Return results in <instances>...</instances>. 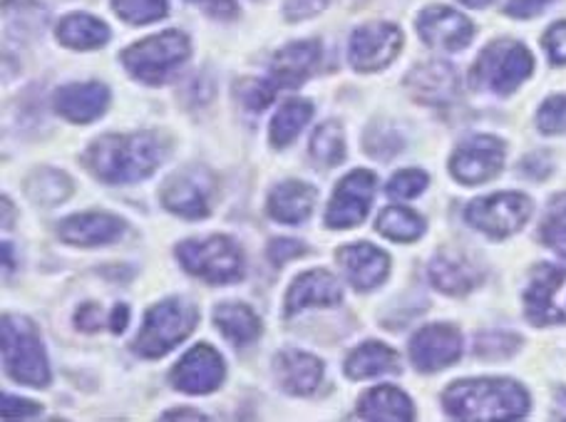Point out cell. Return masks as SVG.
<instances>
[{
  "label": "cell",
  "instance_id": "30bf717a",
  "mask_svg": "<svg viewBox=\"0 0 566 422\" xmlns=\"http://www.w3.org/2000/svg\"><path fill=\"white\" fill-rule=\"evenodd\" d=\"M373 197H376V175L368 169H356L338 182L326 211V224L331 229L358 226L368 217Z\"/></svg>",
  "mask_w": 566,
  "mask_h": 422
},
{
  "label": "cell",
  "instance_id": "5bb4252c",
  "mask_svg": "<svg viewBox=\"0 0 566 422\" xmlns=\"http://www.w3.org/2000/svg\"><path fill=\"white\" fill-rule=\"evenodd\" d=\"M161 204L185 219H201L209 214L211 179L205 169H185L169 179L161 189Z\"/></svg>",
  "mask_w": 566,
  "mask_h": 422
},
{
  "label": "cell",
  "instance_id": "bcb514c9",
  "mask_svg": "<svg viewBox=\"0 0 566 422\" xmlns=\"http://www.w3.org/2000/svg\"><path fill=\"white\" fill-rule=\"evenodd\" d=\"M326 6V0H289L286 3V18L289 20H303L316 13Z\"/></svg>",
  "mask_w": 566,
  "mask_h": 422
},
{
  "label": "cell",
  "instance_id": "3957f363",
  "mask_svg": "<svg viewBox=\"0 0 566 422\" xmlns=\"http://www.w3.org/2000/svg\"><path fill=\"white\" fill-rule=\"evenodd\" d=\"M3 363L15 383L30 388H45L50 383L43 344H40L35 326L23 316L3 318Z\"/></svg>",
  "mask_w": 566,
  "mask_h": 422
},
{
  "label": "cell",
  "instance_id": "8d00e7d4",
  "mask_svg": "<svg viewBox=\"0 0 566 422\" xmlns=\"http://www.w3.org/2000/svg\"><path fill=\"white\" fill-rule=\"evenodd\" d=\"M520 340L510 334H484L478 338V346H474V354L484 360H500L510 358L514 350H517Z\"/></svg>",
  "mask_w": 566,
  "mask_h": 422
},
{
  "label": "cell",
  "instance_id": "1f68e13d",
  "mask_svg": "<svg viewBox=\"0 0 566 422\" xmlns=\"http://www.w3.org/2000/svg\"><path fill=\"white\" fill-rule=\"evenodd\" d=\"M378 231L382 236L408 244V241H416L422 236L424 221L416 211H410L406 207H388L378 217Z\"/></svg>",
  "mask_w": 566,
  "mask_h": 422
},
{
  "label": "cell",
  "instance_id": "c3c4849f",
  "mask_svg": "<svg viewBox=\"0 0 566 422\" xmlns=\"http://www.w3.org/2000/svg\"><path fill=\"white\" fill-rule=\"evenodd\" d=\"M165 418H191V420H197V418H205V415H201V413H189V410H171V413H167Z\"/></svg>",
  "mask_w": 566,
  "mask_h": 422
},
{
  "label": "cell",
  "instance_id": "b9f144b4",
  "mask_svg": "<svg viewBox=\"0 0 566 422\" xmlns=\"http://www.w3.org/2000/svg\"><path fill=\"white\" fill-rule=\"evenodd\" d=\"M40 413V405L30 403V400L23 398H13V395H3V405H0V415L6 420H25V418H35Z\"/></svg>",
  "mask_w": 566,
  "mask_h": 422
},
{
  "label": "cell",
  "instance_id": "83f0119b",
  "mask_svg": "<svg viewBox=\"0 0 566 422\" xmlns=\"http://www.w3.org/2000/svg\"><path fill=\"white\" fill-rule=\"evenodd\" d=\"M55 35L65 48L95 50V48H103L107 43L109 30L103 20H97L93 15L70 13L60 20Z\"/></svg>",
  "mask_w": 566,
  "mask_h": 422
},
{
  "label": "cell",
  "instance_id": "5b68a950",
  "mask_svg": "<svg viewBox=\"0 0 566 422\" xmlns=\"http://www.w3.org/2000/svg\"><path fill=\"white\" fill-rule=\"evenodd\" d=\"M177 259L191 276H199L207 284H234L244 276V256L229 236L181 241Z\"/></svg>",
  "mask_w": 566,
  "mask_h": 422
},
{
  "label": "cell",
  "instance_id": "cb8c5ba5",
  "mask_svg": "<svg viewBox=\"0 0 566 422\" xmlns=\"http://www.w3.org/2000/svg\"><path fill=\"white\" fill-rule=\"evenodd\" d=\"M480 268L460 254L440 251L430 266V281L434 288L450 296H462L480 284Z\"/></svg>",
  "mask_w": 566,
  "mask_h": 422
},
{
  "label": "cell",
  "instance_id": "2e32d148",
  "mask_svg": "<svg viewBox=\"0 0 566 422\" xmlns=\"http://www.w3.org/2000/svg\"><path fill=\"white\" fill-rule=\"evenodd\" d=\"M564 271L549 264H539L532 271L530 286L524 291V310L534 326H554L564 324L566 316L554 306V294L562 286Z\"/></svg>",
  "mask_w": 566,
  "mask_h": 422
},
{
  "label": "cell",
  "instance_id": "52a82bcc",
  "mask_svg": "<svg viewBox=\"0 0 566 422\" xmlns=\"http://www.w3.org/2000/svg\"><path fill=\"white\" fill-rule=\"evenodd\" d=\"M191 48L185 33L167 30L161 35H151L142 43L127 48L123 53V65L129 75H135L142 83L157 85L175 73V70L189 57Z\"/></svg>",
  "mask_w": 566,
  "mask_h": 422
},
{
  "label": "cell",
  "instance_id": "836d02e7",
  "mask_svg": "<svg viewBox=\"0 0 566 422\" xmlns=\"http://www.w3.org/2000/svg\"><path fill=\"white\" fill-rule=\"evenodd\" d=\"M115 13L133 25H147L167 15V0H113Z\"/></svg>",
  "mask_w": 566,
  "mask_h": 422
},
{
  "label": "cell",
  "instance_id": "7bdbcfd3",
  "mask_svg": "<svg viewBox=\"0 0 566 422\" xmlns=\"http://www.w3.org/2000/svg\"><path fill=\"white\" fill-rule=\"evenodd\" d=\"M549 3H552V0H510L507 8H504V13L524 20V18L539 15Z\"/></svg>",
  "mask_w": 566,
  "mask_h": 422
},
{
  "label": "cell",
  "instance_id": "4fadbf2b",
  "mask_svg": "<svg viewBox=\"0 0 566 422\" xmlns=\"http://www.w3.org/2000/svg\"><path fill=\"white\" fill-rule=\"evenodd\" d=\"M462 356L460 330L448 324L424 326L410 340V358L422 373L442 370L452 366Z\"/></svg>",
  "mask_w": 566,
  "mask_h": 422
},
{
  "label": "cell",
  "instance_id": "44dd1931",
  "mask_svg": "<svg viewBox=\"0 0 566 422\" xmlns=\"http://www.w3.org/2000/svg\"><path fill=\"white\" fill-rule=\"evenodd\" d=\"M109 93L105 85L99 83H80V85H65L55 93V109L70 123L85 125L93 123L107 109Z\"/></svg>",
  "mask_w": 566,
  "mask_h": 422
},
{
  "label": "cell",
  "instance_id": "681fc988",
  "mask_svg": "<svg viewBox=\"0 0 566 422\" xmlns=\"http://www.w3.org/2000/svg\"><path fill=\"white\" fill-rule=\"evenodd\" d=\"M458 3L468 6V8H488L494 3V0H458Z\"/></svg>",
  "mask_w": 566,
  "mask_h": 422
},
{
  "label": "cell",
  "instance_id": "f546056e",
  "mask_svg": "<svg viewBox=\"0 0 566 422\" xmlns=\"http://www.w3.org/2000/svg\"><path fill=\"white\" fill-rule=\"evenodd\" d=\"M313 117V107L308 99H289L283 103L279 113L271 119V145L289 147L298 137L303 127Z\"/></svg>",
  "mask_w": 566,
  "mask_h": 422
},
{
  "label": "cell",
  "instance_id": "ffe728a7",
  "mask_svg": "<svg viewBox=\"0 0 566 422\" xmlns=\"http://www.w3.org/2000/svg\"><path fill=\"white\" fill-rule=\"evenodd\" d=\"M338 264L343 274L358 291H370L386 281L390 271V259L386 251L376 249L373 244H348L338 251Z\"/></svg>",
  "mask_w": 566,
  "mask_h": 422
},
{
  "label": "cell",
  "instance_id": "9a60e30c",
  "mask_svg": "<svg viewBox=\"0 0 566 422\" xmlns=\"http://www.w3.org/2000/svg\"><path fill=\"white\" fill-rule=\"evenodd\" d=\"M418 33L432 48L462 50L472 43L474 25L458 10L448 6H432L418 15Z\"/></svg>",
  "mask_w": 566,
  "mask_h": 422
},
{
  "label": "cell",
  "instance_id": "e575fe53",
  "mask_svg": "<svg viewBox=\"0 0 566 422\" xmlns=\"http://www.w3.org/2000/svg\"><path fill=\"white\" fill-rule=\"evenodd\" d=\"M537 125L544 135L566 133V95H554L539 107Z\"/></svg>",
  "mask_w": 566,
  "mask_h": 422
},
{
  "label": "cell",
  "instance_id": "7c38bea8",
  "mask_svg": "<svg viewBox=\"0 0 566 422\" xmlns=\"http://www.w3.org/2000/svg\"><path fill=\"white\" fill-rule=\"evenodd\" d=\"M224 380V360L214 348L201 344L191 348L171 370V383L189 395H207Z\"/></svg>",
  "mask_w": 566,
  "mask_h": 422
},
{
  "label": "cell",
  "instance_id": "ac0fdd59",
  "mask_svg": "<svg viewBox=\"0 0 566 422\" xmlns=\"http://www.w3.org/2000/svg\"><path fill=\"white\" fill-rule=\"evenodd\" d=\"M410 95L422 105L444 107L458 99L460 77L448 63H422L406 77Z\"/></svg>",
  "mask_w": 566,
  "mask_h": 422
},
{
  "label": "cell",
  "instance_id": "ee69618b",
  "mask_svg": "<svg viewBox=\"0 0 566 422\" xmlns=\"http://www.w3.org/2000/svg\"><path fill=\"white\" fill-rule=\"evenodd\" d=\"M522 172L530 179H544L552 175V159L547 152H534L522 162Z\"/></svg>",
  "mask_w": 566,
  "mask_h": 422
},
{
  "label": "cell",
  "instance_id": "d6a6232c",
  "mask_svg": "<svg viewBox=\"0 0 566 422\" xmlns=\"http://www.w3.org/2000/svg\"><path fill=\"white\" fill-rule=\"evenodd\" d=\"M311 155L323 167H336L346 157V139L338 123H323L311 137Z\"/></svg>",
  "mask_w": 566,
  "mask_h": 422
},
{
  "label": "cell",
  "instance_id": "7a4b0ae2",
  "mask_svg": "<svg viewBox=\"0 0 566 422\" xmlns=\"http://www.w3.org/2000/svg\"><path fill=\"white\" fill-rule=\"evenodd\" d=\"M442 405L454 420H517L527 415L530 395L514 380H460L444 390Z\"/></svg>",
  "mask_w": 566,
  "mask_h": 422
},
{
  "label": "cell",
  "instance_id": "f35d334b",
  "mask_svg": "<svg viewBox=\"0 0 566 422\" xmlns=\"http://www.w3.org/2000/svg\"><path fill=\"white\" fill-rule=\"evenodd\" d=\"M542 45L547 50L552 65H566V20L554 23L542 38Z\"/></svg>",
  "mask_w": 566,
  "mask_h": 422
},
{
  "label": "cell",
  "instance_id": "e0dca14e",
  "mask_svg": "<svg viewBox=\"0 0 566 422\" xmlns=\"http://www.w3.org/2000/svg\"><path fill=\"white\" fill-rule=\"evenodd\" d=\"M321 63V43L318 40H298L281 48L271 60L269 80L279 89H291L306 83V80L316 73V65Z\"/></svg>",
  "mask_w": 566,
  "mask_h": 422
},
{
  "label": "cell",
  "instance_id": "f6af8a7d",
  "mask_svg": "<svg viewBox=\"0 0 566 422\" xmlns=\"http://www.w3.org/2000/svg\"><path fill=\"white\" fill-rule=\"evenodd\" d=\"M75 324L80 330L93 334V330H97L99 324H103V310H99L97 304H83L75 314Z\"/></svg>",
  "mask_w": 566,
  "mask_h": 422
},
{
  "label": "cell",
  "instance_id": "d590c367",
  "mask_svg": "<svg viewBox=\"0 0 566 422\" xmlns=\"http://www.w3.org/2000/svg\"><path fill=\"white\" fill-rule=\"evenodd\" d=\"M428 187V175L422 169H402L388 182V194L396 199H412L424 192Z\"/></svg>",
  "mask_w": 566,
  "mask_h": 422
},
{
  "label": "cell",
  "instance_id": "484cf974",
  "mask_svg": "<svg viewBox=\"0 0 566 422\" xmlns=\"http://www.w3.org/2000/svg\"><path fill=\"white\" fill-rule=\"evenodd\" d=\"M358 418L363 420H412L416 410H412L410 398L402 390L392 386H380L368 390L360 398Z\"/></svg>",
  "mask_w": 566,
  "mask_h": 422
},
{
  "label": "cell",
  "instance_id": "7dc6e473",
  "mask_svg": "<svg viewBox=\"0 0 566 422\" xmlns=\"http://www.w3.org/2000/svg\"><path fill=\"white\" fill-rule=\"evenodd\" d=\"M127 318H129L127 306H117L113 310V320H109V324H113V334H123V330L127 328Z\"/></svg>",
  "mask_w": 566,
  "mask_h": 422
},
{
  "label": "cell",
  "instance_id": "d6986e66",
  "mask_svg": "<svg viewBox=\"0 0 566 422\" xmlns=\"http://www.w3.org/2000/svg\"><path fill=\"white\" fill-rule=\"evenodd\" d=\"M123 219L105 214V211H87V214H75L60 221L57 236L63 239L65 244L90 249L113 244V241L123 236Z\"/></svg>",
  "mask_w": 566,
  "mask_h": 422
},
{
  "label": "cell",
  "instance_id": "ba28073f",
  "mask_svg": "<svg viewBox=\"0 0 566 422\" xmlns=\"http://www.w3.org/2000/svg\"><path fill=\"white\" fill-rule=\"evenodd\" d=\"M532 199L517 192H500L492 197L474 199L464 211L470 224L492 239L512 236L527 224L532 217Z\"/></svg>",
  "mask_w": 566,
  "mask_h": 422
},
{
  "label": "cell",
  "instance_id": "ab89813d",
  "mask_svg": "<svg viewBox=\"0 0 566 422\" xmlns=\"http://www.w3.org/2000/svg\"><path fill=\"white\" fill-rule=\"evenodd\" d=\"M542 239H544V244L566 259V209L559 211L557 217H552L547 224H544Z\"/></svg>",
  "mask_w": 566,
  "mask_h": 422
},
{
  "label": "cell",
  "instance_id": "4316f807",
  "mask_svg": "<svg viewBox=\"0 0 566 422\" xmlns=\"http://www.w3.org/2000/svg\"><path fill=\"white\" fill-rule=\"evenodd\" d=\"M398 354L386 344H376V340H368V344L358 346L346 360V376L350 380H366L376 376H386L398 370Z\"/></svg>",
  "mask_w": 566,
  "mask_h": 422
},
{
  "label": "cell",
  "instance_id": "f1b7e54d",
  "mask_svg": "<svg viewBox=\"0 0 566 422\" xmlns=\"http://www.w3.org/2000/svg\"><path fill=\"white\" fill-rule=\"evenodd\" d=\"M214 324L229 344L249 346L261 334V320L247 304H221L214 310Z\"/></svg>",
  "mask_w": 566,
  "mask_h": 422
},
{
  "label": "cell",
  "instance_id": "603a6c76",
  "mask_svg": "<svg viewBox=\"0 0 566 422\" xmlns=\"http://www.w3.org/2000/svg\"><path fill=\"white\" fill-rule=\"evenodd\" d=\"M323 363L301 350H283L276 358V380L291 395H311L321 386Z\"/></svg>",
  "mask_w": 566,
  "mask_h": 422
},
{
  "label": "cell",
  "instance_id": "8992f818",
  "mask_svg": "<svg viewBox=\"0 0 566 422\" xmlns=\"http://www.w3.org/2000/svg\"><path fill=\"white\" fill-rule=\"evenodd\" d=\"M534 73V55L514 40H497L480 53L472 83L494 95H510Z\"/></svg>",
  "mask_w": 566,
  "mask_h": 422
},
{
  "label": "cell",
  "instance_id": "60d3db41",
  "mask_svg": "<svg viewBox=\"0 0 566 422\" xmlns=\"http://www.w3.org/2000/svg\"><path fill=\"white\" fill-rule=\"evenodd\" d=\"M301 254H306V246H303L296 239H274L269 246V259H271V264H276V266L286 264V261L296 259Z\"/></svg>",
  "mask_w": 566,
  "mask_h": 422
},
{
  "label": "cell",
  "instance_id": "d4e9b609",
  "mask_svg": "<svg viewBox=\"0 0 566 422\" xmlns=\"http://www.w3.org/2000/svg\"><path fill=\"white\" fill-rule=\"evenodd\" d=\"M318 192L306 182H283L269 194V214L281 224H301L316 207Z\"/></svg>",
  "mask_w": 566,
  "mask_h": 422
},
{
  "label": "cell",
  "instance_id": "6da1fadb",
  "mask_svg": "<svg viewBox=\"0 0 566 422\" xmlns=\"http://www.w3.org/2000/svg\"><path fill=\"white\" fill-rule=\"evenodd\" d=\"M165 159V147L151 133L107 135L87 149L85 165L107 184H129L147 179Z\"/></svg>",
  "mask_w": 566,
  "mask_h": 422
},
{
  "label": "cell",
  "instance_id": "277c9868",
  "mask_svg": "<svg viewBox=\"0 0 566 422\" xmlns=\"http://www.w3.org/2000/svg\"><path fill=\"white\" fill-rule=\"evenodd\" d=\"M197 306H191L181 298L161 300V304L147 310L145 324H142V330L135 340L137 354L145 358L167 356L171 348H177L181 340L189 338L191 330L197 328Z\"/></svg>",
  "mask_w": 566,
  "mask_h": 422
},
{
  "label": "cell",
  "instance_id": "4dcf8cb0",
  "mask_svg": "<svg viewBox=\"0 0 566 422\" xmlns=\"http://www.w3.org/2000/svg\"><path fill=\"white\" fill-rule=\"evenodd\" d=\"M28 197L43 207H55L73 194V179L60 169H40L25 182Z\"/></svg>",
  "mask_w": 566,
  "mask_h": 422
},
{
  "label": "cell",
  "instance_id": "9c48e42d",
  "mask_svg": "<svg viewBox=\"0 0 566 422\" xmlns=\"http://www.w3.org/2000/svg\"><path fill=\"white\" fill-rule=\"evenodd\" d=\"M504 165V143L492 135H480L454 149L450 159V172L460 184L472 187L490 182L492 177L500 175Z\"/></svg>",
  "mask_w": 566,
  "mask_h": 422
},
{
  "label": "cell",
  "instance_id": "8fae6325",
  "mask_svg": "<svg viewBox=\"0 0 566 422\" xmlns=\"http://www.w3.org/2000/svg\"><path fill=\"white\" fill-rule=\"evenodd\" d=\"M402 33L390 23H373L363 25L350 35L348 60L350 65L360 70V73H373L390 65L396 55L400 53Z\"/></svg>",
  "mask_w": 566,
  "mask_h": 422
},
{
  "label": "cell",
  "instance_id": "74e56055",
  "mask_svg": "<svg viewBox=\"0 0 566 422\" xmlns=\"http://www.w3.org/2000/svg\"><path fill=\"white\" fill-rule=\"evenodd\" d=\"M279 87L271 83V80H251V83H244V87H241V99H244V105L249 109H256V113H261V109H266L271 105V99L276 97Z\"/></svg>",
  "mask_w": 566,
  "mask_h": 422
},
{
  "label": "cell",
  "instance_id": "7402d4cb",
  "mask_svg": "<svg viewBox=\"0 0 566 422\" xmlns=\"http://www.w3.org/2000/svg\"><path fill=\"white\" fill-rule=\"evenodd\" d=\"M340 286L328 271H308L293 281L286 294V316L298 314L308 306H336L340 304Z\"/></svg>",
  "mask_w": 566,
  "mask_h": 422
}]
</instances>
